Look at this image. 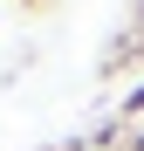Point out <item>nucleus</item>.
<instances>
[{"label":"nucleus","mask_w":144,"mask_h":151,"mask_svg":"<svg viewBox=\"0 0 144 151\" xmlns=\"http://www.w3.org/2000/svg\"><path fill=\"white\" fill-rule=\"evenodd\" d=\"M130 151H144V131H137V137H130Z\"/></svg>","instance_id":"1"},{"label":"nucleus","mask_w":144,"mask_h":151,"mask_svg":"<svg viewBox=\"0 0 144 151\" xmlns=\"http://www.w3.org/2000/svg\"><path fill=\"white\" fill-rule=\"evenodd\" d=\"M21 7H41V0H21Z\"/></svg>","instance_id":"2"}]
</instances>
